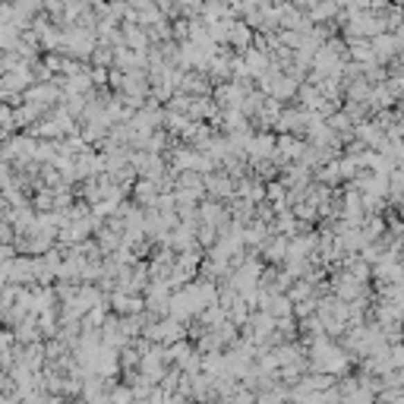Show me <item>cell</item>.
Masks as SVG:
<instances>
[{"instance_id":"10","label":"cell","mask_w":404,"mask_h":404,"mask_svg":"<svg viewBox=\"0 0 404 404\" xmlns=\"http://www.w3.org/2000/svg\"><path fill=\"white\" fill-rule=\"evenodd\" d=\"M92 67H114V44L98 42V48L92 54Z\"/></svg>"},{"instance_id":"1","label":"cell","mask_w":404,"mask_h":404,"mask_svg":"<svg viewBox=\"0 0 404 404\" xmlns=\"http://www.w3.org/2000/svg\"><path fill=\"white\" fill-rule=\"evenodd\" d=\"M206 193L215 199H231L237 193V177L231 170H212L206 174Z\"/></svg>"},{"instance_id":"9","label":"cell","mask_w":404,"mask_h":404,"mask_svg":"<svg viewBox=\"0 0 404 404\" xmlns=\"http://www.w3.org/2000/svg\"><path fill=\"white\" fill-rule=\"evenodd\" d=\"M249 44H253V26H249V22H237L234 19V26H231V48L247 51Z\"/></svg>"},{"instance_id":"6","label":"cell","mask_w":404,"mask_h":404,"mask_svg":"<svg viewBox=\"0 0 404 404\" xmlns=\"http://www.w3.org/2000/svg\"><path fill=\"white\" fill-rule=\"evenodd\" d=\"M288 243H291V237H284V234H272L269 243H265V263L269 265H278L288 259Z\"/></svg>"},{"instance_id":"8","label":"cell","mask_w":404,"mask_h":404,"mask_svg":"<svg viewBox=\"0 0 404 404\" xmlns=\"http://www.w3.org/2000/svg\"><path fill=\"white\" fill-rule=\"evenodd\" d=\"M316 180H319V184H326V186H338L341 180H344L338 158H332V161H326L322 168H316Z\"/></svg>"},{"instance_id":"3","label":"cell","mask_w":404,"mask_h":404,"mask_svg":"<svg viewBox=\"0 0 404 404\" xmlns=\"http://www.w3.org/2000/svg\"><path fill=\"white\" fill-rule=\"evenodd\" d=\"M275 149H278V139H275V136H272V133H256L253 139H249V146H247L249 164L272 158V155H275Z\"/></svg>"},{"instance_id":"4","label":"cell","mask_w":404,"mask_h":404,"mask_svg":"<svg viewBox=\"0 0 404 404\" xmlns=\"http://www.w3.org/2000/svg\"><path fill=\"white\" fill-rule=\"evenodd\" d=\"M306 16H310L316 26H322V22H335L341 16V3H338V0H316Z\"/></svg>"},{"instance_id":"2","label":"cell","mask_w":404,"mask_h":404,"mask_svg":"<svg viewBox=\"0 0 404 404\" xmlns=\"http://www.w3.org/2000/svg\"><path fill=\"white\" fill-rule=\"evenodd\" d=\"M369 42H373V51H376V60L385 67L395 64L398 54H401V38H398L395 32H383V35L369 38Z\"/></svg>"},{"instance_id":"7","label":"cell","mask_w":404,"mask_h":404,"mask_svg":"<svg viewBox=\"0 0 404 404\" xmlns=\"http://www.w3.org/2000/svg\"><path fill=\"white\" fill-rule=\"evenodd\" d=\"M221 127H225V133H240V130H249V117L240 111V107H225Z\"/></svg>"},{"instance_id":"11","label":"cell","mask_w":404,"mask_h":404,"mask_svg":"<svg viewBox=\"0 0 404 404\" xmlns=\"http://www.w3.org/2000/svg\"><path fill=\"white\" fill-rule=\"evenodd\" d=\"M398 168H404V155H401V158H398Z\"/></svg>"},{"instance_id":"5","label":"cell","mask_w":404,"mask_h":404,"mask_svg":"<svg viewBox=\"0 0 404 404\" xmlns=\"http://www.w3.org/2000/svg\"><path fill=\"white\" fill-rule=\"evenodd\" d=\"M281 111H284V107H281V101H278V98H272V95H269V98L263 101V107H259V114H256L253 121L259 123V127H263V130H275V123H278V117H281Z\"/></svg>"}]
</instances>
